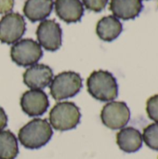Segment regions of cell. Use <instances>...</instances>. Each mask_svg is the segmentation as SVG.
<instances>
[{"instance_id": "3957f363", "label": "cell", "mask_w": 158, "mask_h": 159, "mask_svg": "<svg viewBox=\"0 0 158 159\" xmlns=\"http://www.w3.org/2000/svg\"><path fill=\"white\" fill-rule=\"evenodd\" d=\"M81 113L79 108L71 102L56 103L49 113L50 126L59 131L74 129L80 122Z\"/></svg>"}, {"instance_id": "8fae6325", "label": "cell", "mask_w": 158, "mask_h": 159, "mask_svg": "<svg viewBox=\"0 0 158 159\" xmlns=\"http://www.w3.org/2000/svg\"><path fill=\"white\" fill-rule=\"evenodd\" d=\"M54 5L56 14L66 23L78 22L84 15V7L80 0H55Z\"/></svg>"}, {"instance_id": "8992f818", "label": "cell", "mask_w": 158, "mask_h": 159, "mask_svg": "<svg viewBox=\"0 0 158 159\" xmlns=\"http://www.w3.org/2000/svg\"><path fill=\"white\" fill-rule=\"evenodd\" d=\"M26 30V23L23 17L16 12H9L0 20V42L4 44H15L18 42Z\"/></svg>"}, {"instance_id": "ac0fdd59", "label": "cell", "mask_w": 158, "mask_h": 159, "mask_svg": "<svg viewBox=\"0 0 158 159\" xmlns=\"http://www.w3.org/2000/svg\"><path fill=\"white\" fill-rule=\"evenodd\" d=\"M146 112L150 119L158 123V94L148 99L146 102Z\"/></svg>"}, {"instance_id": "30bf717a", "label": "cell", "mask_w": 158, "mask_h": 159, "mask_svg": "<svg viewBox=\"0 0 158 159\" xmlns=\"http://www.w3.org/2000/svg\"><path fill=\"white\" fill-rule=\"evenodd\" d=\"M23 83L31 89H43L53 79L51 68L45 64H34L23 74Z\"/></svg>"}, {"instance_id": "7c38bea8", "label": "cell", "mask_w": 158, "mask_h": 159, "mask_svg": "<svg viewBox=\"0 0 158 159\" xmlns=\"http://www.w3.org/2000/svg\"><path fill=\"white\" fill-rule=\"evenodd\" d=\"M109 7L115 18L128 20L137 18L143 5L142 0H111Z\"/></svg>"}, {"instance_id": "4fadbf2b", "label": "cell", "mask_w": 158, "mask_h": 159, "mask_svg": "<svg viewBox=\"0 0 158 159\" xmlns=\"http://www.w3.org/2000/svg\"><path fill=\"white\" fill-rule=\"evenodd\" d=\"M142 135L135 128H123L116 134V143L125 153H135L142 146Z\"/></svg>"}, {"instance_id": "52a82bcc", "label": "cell", "mask_w": 158, "mask_h": 159, "mask_svg": "<svg viewBox=\"0 0 158 159\" xmlns=\"http://www.w3.org/2000/svg\"><path fill=\"white\" fill-rule=\"evenodd\" d=\"M103 125L111 129H120L127 126L130 119V111L124 102H110L101 112Z\"/></svg>"}, {"instance_id": "5b68a950", "label": "cell", "mask_w": 158, "mask_h": 159, "mask_svg": "<svg viewBox=\"0 0 158 159\" xmlns=\"http://www.w3.org/2000/svg\"><path fill=\"white\" fill-rule=\"evenodd\" d=\"M43 56L41 46L34 40L25 38L16 42L10 49L11 60L19 66L28 67L35 64Z\"/></svg>"}, {"instance_id": "7a4b0ae2", "label": "cell", "mask_w": 158, "mask_h": 159, "mask_svg": "<svg viewBox=\"0 0 158 159\" xmlns=\"http://www.w3.org/2000/svg\"><path fill=\"white\" fill-rule=\"evenodd\" d=\"M87 87L88 93L100 102H111L118 95L116 79L108 71L92 72L87 80Z\"/></svg>"}, {"instance_id": "5bb4252c", "label": "cell", "mask_w": 158, "mask_h": 159, "mask_svg": "<svg viewBox=\"0 0 158 159\" xmlns=\"http://www.w3.org/2000/svg\"><path fill=\"white\" fill-rule=\"evenodd\" d=\"M53 8V0H26L23 6V14L32 22L47 18Z\"/></svg>"}, {"instance_id": "9a60e30c", "label": "cell", "mask_w": 158, "mask_h": 159, "mask_svg": "<svg viewBox=\"0 0 158 159\" xmlns=\"http://www.w3.org/2000/svg\"><path fill=\"white\" fill-rule=\"evenodd\" d=\"M122 31V23L117 18L112 15L102 18L96 26V33L98 36L105 42H111L116 39Z\"/></svg>"}, {"instance_id": "2e32d148", "label": "cell", "mask_w": 158, "mask_h": 159, "mask_svg": "<svg viewBox=\"0 0 158 159\" xmlns=\"http://www.w3.org/2000/svg\"><path fill=\"white\" fill-rule=\"evenodd\" d=\"M19 154L18 140L10 130L0 131V159H15Z\"/></svg>"}, {"instance_id": "44dd1931", "label": "cell", "mask_w": 158, "mask_h": 159, "mask_svg": "<svg viewBox=\"0 0 158 159\" xmlns=\"http://www.w3.org/2000/svg\"><path fill=\"white\" fill-rule=\"evenodd\" d=\"M7 125V116L4 109L0 107V131L3 130Z\"/></svg>"}, {"instance_id": "7402d4cb", "label": "cell", "mask_w": 158, "mask_h": 159, "mask_svg": "<svg viewBox=\"0 0 158 159\" xmlns=\"http://www.w3.org/2000/svg\"><path fill=\"white\" fill-rule=\"evenodd\" d=\"M146 1H148V0H146Z\"/></svg>"}, {"instance_id": "e0dca14e", "label": "cell", "mask_w": 158, "mask_h": 159, "mask_svg": "<svg viewBox=\"0 0 158 159\" xmlns=\"http://www.w3.org/2000/svg\"><path fill=\"white\" fill-rule=\"evenodd\" d=\"M142 141L149 148L158 151V123L150 124L143 129Z\"/></svg>"}, {"instance_id": "6da1fadb", "label": "cell", "mask_w": 158, "mask_h": 159, "mask_svg": "<svg viewBox=\"0 0 158 159\" xmlns=\"http://www.w3.org/2000/svg\"><path fill=\"white\" fill-rule=\"evenodd\" d=\"M52 135V128L47 120L34 118L19 130L18 139L27 149H39L50 141Z\"/></svg>"}, {"instance_id": "277c9868", "label": "cell", "mask_w": 158, "mask_h": 159, "mask_svg": "<svg viewBox=\"0 0 158 159\" xmlns=\"http://www.w3.org/2000/svg\"><path fill=\"white\" fill-rule=\"evenodd\" d=\"M82 89V78L79 74L72 71L62 72L53 77L50 85V94L56 101L75 96Z\"/></svg>"}, {"instance_id": "ba28073f", "label": "cell", "mask_w": 158, "mask_h": 159, "mask_svg": "<svg viewBox=\"0 0 158 159\" xmlns=\"http://www.w3.org/2000/svg\"><path fill=\"white\" fill-rule=\"evenodd\" d=\"M61 28L54 20H44L36 29L38 43L47 51H56L61 48Z\"/></svg>"}, {"instance_id": "d6986e66", "label": "cell", "mask_w": 158, "mask_h": 159, "mask_svg": "<svg viewBox=\"0 0 158 159\" xmlns=\"http://www.w3.org/2000/svg\"><path fill=\"white\" fill-rule=\"evenodd\" d=\"M84 6L91 11L100 12L103 10L108 3V0H82Z\"/></svg>"}, {"instance_id": "ffe728a7", "label": "cell", "mask_w": 158, "mask_h": 159, "mask_svg": "<svg viewBox=\"0 0 158 159\" xmlns=\"http://www.w3.org/2000/svg\"><path fill=\"white\" fill-rule=\"evenodd\" d=\"M14 7V0H0V14L9 13Z\"/></svg>"}, {"instance_id": "9c48e42d", "label": "cell", "mask_w": 158, "mask_h": 159, "mask_svg": "<svg viewBox=\"0 0 158 159\" xmlns=\"http://www.w3.org/2000/svg\"><path fill=\"white\" fill-rule=\"evenodd\" d=\"M49 106L47 95L42 89H30L20 98V107L29 116H40Z\"/></svg>"}]
</instances>
